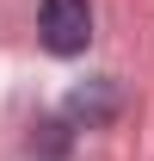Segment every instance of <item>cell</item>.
I'll list each match as a JSON object with an SVG mask.
<instances>
[{
  "label": "cell",
  "instance_id": "2",
  "mask_svg": "<svg viewBox=\"0 0 154 161\" xmlns=\"http://www.w3.org/2000/svg\"><path fill=\"white\" fill-rule=\"evenodd\" d=\"M117 112V93L111 87H74V93H68V118L74 124H105Z\"/></svg>",
  "mask_w": 154,
  "mask_h": 161
},
{
  "label": "cell",
  "instance_id": "1",
  "mask_svg": "<svg viewBox=\"0 0 154 161\" xmlns=\"http://www.w3.org/2000/svg\"><path fill=\"white\" fill-rule=\"evenodd\" d=\"M37 37L49 56H80L93 43V0H37Z\"/></svg>",
  "mask_w": 154,
  "mask_h": 161
}]
</instances>
